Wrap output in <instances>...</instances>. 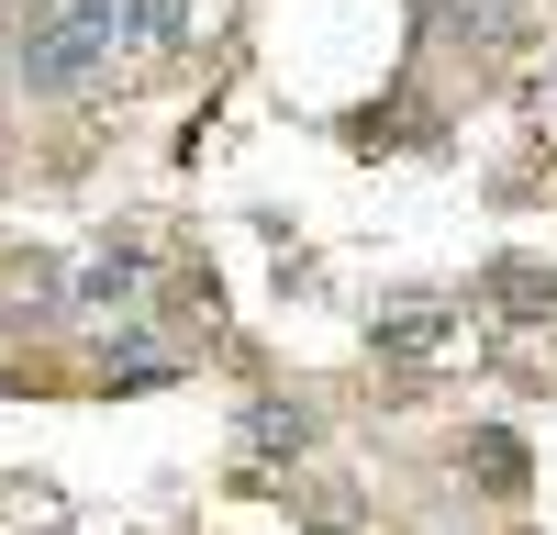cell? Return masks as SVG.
<instances>
[{"mask_svg": "<svg viewBox=\"0 0 557 535\" xmlns=\"http://www.w3.org/2000/svg\"><path fill=\"white\" fill-rule=\"evenodd\" d=\"M112 45H123V0H45V12L12 34V67L23 89H101L112 78Z\"/></svg>", "mask_w": 557, "mask_h": 535, "instance_id": "obj_1", "label": "cell"}, {"mask_svg": "<svg viewBox=\"0 0 557 535\" xmlns=\"http://www.w3.org/2000/svg\"><path fill=\"white\" fill-rule=\"evenodd\" d=\"M446 335H457V301H435V290H412V301H380V312H368V346H380V369H424Z\"/></svg>", "mask_w": 557, "mask_h": 535, "instance_id": "obj_2", "label": "cell"}, {"mask_svg": "<svg viewBox=\"0 0 557 535\" xmlns=\"http://www.w3.org/2000/svg\"><path fill=\"white\" fill-rule=\"evenodd\" d=\"M312 401H246V413H235V446H246V458L257 469H301L312 458Z\"/></svg>", "mask_w": 557, "mask_h": 535, "instance_id": "obj_3", "label": "cell"}, {"mask_svg": "<svg viewBox=\"0 0 557 535\" xmlns=\"http://www.w3.org/2000/svg\"><path fill=\"white\" fill-rule=\"evenodd\" d=\"M146 279H157V268H146V246H101V257H89L78 268V312H134V301H146Z\"/></svg>", "mask_w": 557, "mask_h": 535, "instance_id": "obj_4", "label": "cell"}, {"mask_svg": "<svg viewBox=\"0 0 557 535\" xmlns=\"http://www.w3.org/2000/svg\"><path fill=\"white\" fill-rule=\"evenodd\" d=\"M457 469H469L480 490H502V502H524V435H513V424H480V435H457Z\"/></svg>", "mask_w": 557, "mask_h": 535, "instance_id": "obj_5", "label": "cell"}, {"mask_svg": "<svg viewBox=\"0 0 557 535\" xmlns=\"http://www.w3.org/2000/svg\"><path fill=\"white\" fill-rule=\"evenodd\" d=\"M491 312H502V324H535V312H557L546 268H535V257H502V268H491Z\"/></svg>", "mask_w": 557, "mask_h": 535, "instance_id": "obj_6", "label": "cell"}, {"mask_svg": "<svg viewBox=\"0 0 557 535\" xmlns=\"http://www.w3.org/2000/svg\"><path fill=\"white\" fill-rule=\"evenodd\" d=\"M101 380H112V390H157V380H178V369H168L157 335H123V346L101 335Z\"/></svg>", "mask_w": 557, "mask_h": 535, "instance_id": "obj_7", "label": "cell"}, {"mask_svg": "<svg viewBox=\"0 0 557 535\" xmlns=\"http://www.w3.org/2000/svg\"><path fill=\"white\" fill-rule=\"evenodd\" d=\"M123 34L134 45H178L190 34V0H123Z\"/></svg>", "mask_w": 557, "mask_h": 535, "instance_id": "obj_8", "label": "cell"}, {"mask_svg": "<svg viewBox=\"0 0 557 535\" xmlns=\"http://www.w3.org/2000/svg\"><path fill=\"white\" fill-rule=\"evenodd\" d=\"M546 89H557V57H546Z\"/></svg>", "mask_w": 557, "mask_h": 535, "instance_id": "obj_9", "label": "cell"}]
</instances>
